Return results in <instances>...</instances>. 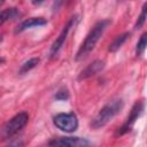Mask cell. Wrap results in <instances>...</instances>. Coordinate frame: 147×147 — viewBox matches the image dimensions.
<instances>
[{
	"label": "cell",
	"instance_id": "cell-2",
	"mask_svg": "<svg viewBox=\"0 0 147 147\" xmlns=\"http://www.w3.org/2000/svg\"><path fill=\"white\" fill-rule=\"evenodd\" d=\"M123 107H124V102L122 99H114L109 101L94 116V118L91 122V127L94 130L103 127L123 109Z\"/></svg>",
	"mask_w": 147,
	"mask_h": 147
},
{
	"label": "cell",
	"instance_id": "cell-7",
	"mask_svg": "<svg viewBox=\"0 0 147 147\" xmlns=\"http://www.w3.org/2000/svg\"><path fill=\"white\" fill-rule=\"evenodd\" d=\"M49 147H91L87 139L80 137H59L48 142Z\"/></svg>",
	"mask_w": 147,
	"mask_h": 147
},
{
	"label": "cell",
	"instance_id": "cell-4",
	"mask_svg": "<svg viewBox=\"0 0 147 147\" xmlns=\"http://www.w3.org/2000/svg\"><path fill=\"white\" fill-rule=\"evenodd\" d=\"M54 125L67 133H71L78 127V118L75 113H60L53 117Z\"/></svg>",
	"mask_w": 147,
	"mask_h": 147
},
{
	"label": "cell",
	"instance_id": "cell-18",
	"mask_svg": "<svg viewBox=\"0 0 147 147\" xmlns=\"http://www.w3.org/2000/svg\"><path fill=\"white\" fill-rule=\"evenodd\" d=\"M1 3H2V2H0V5H1Z\"/></svg>",
	"mask_w": 147,
	"mask_h": 147
},
{
	"label": "cell",
	"instance_id": "cell-16",
	"mask_svg": "<svg viewBox=\"0 0 147 147\" xmlns=\"http://www.w3.org/2000/svg\"><path fill=\"white\" fill-rule=\"evenodd\" d=\"M68 98H69V93H68V91H67L65 88L60 90V91L55 94V99H56V100L64 101V100H68Z\"/></svg>",
	"mask_w": 147,
	"mask_h": 147
},
{
	"label": "cell",
	"instance_id": "cell-12",
	"mask_svg": "<svg viewBox=\"0 0 147 147\" xmlns=\"http://www.w3.org/2000/svg\"><path fill=\"white\" fill-rule=\"evenodd\" d=\"M38 63H39V57H31L30 60L25 61V62L21 65V68H20V70H18V74H20V75H24V74L29 72L30 70H32L33 68H36Z\"/></svg>",
	"mask_w": 147,
	"mask_h": 147
},
{
	"label": "cell",
	"instance_id": "cell-15",
	"mask_svg": "<svg viewBox=\"0 0 147 147\" xmlns=\"http://www.w3.org/2000/svg\"><path fill=\"white\" fill-rule=\"evenodd\" d=\"M23 145H24V139L22 138V137H20V138H15V139H13L8 145H6L5 147H23Z\"/></svg>",
	"mask_w": 147,
	"mask_h": 147
},
{
	"label": "cell",
	"instance_id": "cell-9",
	"mask_svg": "<svg viewBox=\"0 0 147 147\" xmlns=\"http://www.w3.org/2000/svg\"><path fill=\"white\" fill-rule=\"evenodd\" d=\"M47 24V20L44 17H30L28 20L22 21L15 29V33H21L28 29L31 28H38V26H44Z\"/></svg>",
	"mask_w": 147,
	"mask_h": 147
},
{
	"label": "cell",
	"instance_id": "cell-17",
	"mask_svg": "<svg viewBox=\"0 0 147 147\" xmlns=\"http://www.w3.org/2000/svg\"><path fill=\"white\" fill-rule=\"evenodd\" d=\"M5 62V59H2V57H0V63H3Z\"/></svg>",
	"mask_w": 147,
	"mask_h": 147
},
{
	"label": "cell",
	"instance_id": "cell-14",
	"mask_svg": "<svg viewBox=\"0 0 147 147\" xmlns=\"http://www.w3.org/2000/svg\"><path fill=\"white\" fill-rule=\"evenodd\" d=\"M146 8H147V3H144V6L141 8V13H140V15H139V17L134 24V29H140L145 24V22H146Z\"/></svg>",
	"mask_w": 147,
	"mask_h": 147
},
{
	"label": "cell",
	"instance_id": "cell-8",
	"mask_svg": "<svg viewBox=\"0 0 147 147\" xmlns=\"http://www.w3.org/2000/svg\"><path fill=\"white\" fill-rule=\"evenodd\" d=\"M105 68V61L102 60H94L92 63H90L85 69H83L78 76V79H87L92 76H95L96 74L101 72Z\"/></svg>",
	"mask_w": 147,
	"mask_h": 147
},
{
	"label": "cell",
	"instance_id": "cell-6",
	"mask_svg": "<svg viewBox=\"0 0 147 147\" xmlns=\"http://www.w3.org/2000/svg\"><path fill=\"white\" fill-rule=\"evenodd\" d=\"M77 22H78V16H76V15L69 18V21L67 22V24L63 26L62 31L60 32L59 37L55 39V41H54V42L52 44V46H51V49H49V56H51V57H54V56L60 52V49L63 47L64 41L67 40V37H68L69 32L71 31L72 28H75V25H76Z\"/></svg>",
	"mask_w": 147,
	"mask_h": 147
},
{
	"label": "cell",
	"instance_id": "cell-10",
	"mask_svg": "<svg viewBox=\"0 0 147 147\" xmlns=\"http://www.w3.org/2000/svg\"><path fill=\"white\" fill-rule=\"evenodd\" d=\"M20 16H21V11L18 10V8H16V7L6 8L0 11V25L5 24L6 22L14 21V20L18 18Z\"/></svg>",
	"mask_w": 147,
	"mask_h": 147
},
{
	"label": "cell",
	"instance_id": "cell-11",
	"mask_svg": "<svg viewBox=\"0 0 147 147\" xmlns=\"http://www.w3.org/2000/svg\"><path fill=\"white\" fill-rule=\"evenodd\" d=\"M129 37H130V33H129V32H124V33L117 36V37L110 42V45H109V47H108V51H109V52H116L117 49H119V48L124 45V42L129 39Z\"/></svg>",
	"mask_w": 147,
	"mask_h": 147
},
{
	"label": "cell",
	"instance_id": "cell-1",
	"mask_svg": "<svg viewBox=\"0 0 147 147\" xmlns=\"http://www.w3.org/2000/svg\"><path fill=\"white\" fill-rule=\"evenodd\" d=\"M110 23H111L110 20H101V21H98L93 25V28L90 30V32L87 33L86 38L84 39V41L82 42V45L79 46V48H78V51L76 53V56H75L76 61L85 59L94 49L95 45L98 44V41L102 37L105 30L108 28V25Z\"/></svg>",
	"mask_w": 147,
	"mask_h": 147
},
{
	"label": "cell",
	"instance_id": "cell-5",
	"mask_svg": "<svg viewBox=\"0 0 147 147\" xmlns=\"http://www.w3.org/2000/svg\"><path fill=\"white\" fill-rule=\"evenodd\" d=\"M144 109H145V102L144 100H140V101H137L134 102V105L132 106L131 110H130V114L127 115L126 117V121L123 123V125L118 129L117 131V134L122 136V134H125L127 133L129 131H131L132 126L134 125V123L137 122V119L141 116V114L144 113Z\"/></svg>",
	"mask_w": 147,
	"mask_h": 147
},
{
	"label": "cell",
	"instance_id": "cell-3",
	"mask_svg": "<svg viewBox=\"0 0 147 147\" xmlns=\"http://www.w3.org/2000/svg\"><path fill=\"white\" fill-rule=\"evenodd\" d=\"M28 122H29V114L26 111H20L15 116H13L0 129L1 140H7V139L14 137L28 124Z\"/></svg>",
	"mask_w": 147,
	"mask_h": 147
},
{
	"label": "cell",
	"instance_id": "cell-13",
	"mask_svg": "<svg viewBox=\"0 0 147 147\" xmlns=\"http://www.w3.org/2000/svg\"><path fill=\"white\" fill-rule=\"evenodd\" d=\"M146 45H147V33H142L140 39L137 42V47H136V53L138 56H141L146 49Z\"/></svg>",
	"mask_w": 147,
	"mask_h": 147
}]
</instances>
